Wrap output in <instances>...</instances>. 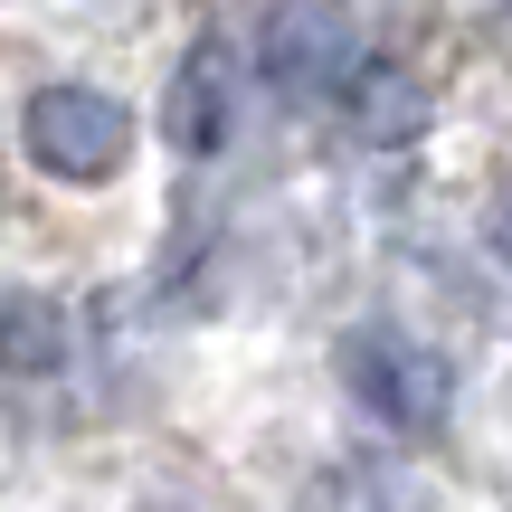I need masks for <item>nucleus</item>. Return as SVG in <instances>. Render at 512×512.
<instances>
[{"label":"nucleus","mask_w":512,"mask_h":512,"mask_svg":"<svg viewBox=\"0 0 512 512\" xmlns=\"http://www.w3.org/2000/svg\"><path fill=\"white\" fill-rule=\"evenodd\" d=\"M19 152H29V171H48L67 190H105L133 162V105L86 86V76H57L19 105Z\"/></svg>","instance_id":"f257e3e1"},{"label":"nucleus","mask_w":512,"mask_h":512,"mask_svg":"<svg viewBox=\"0 0 512 512\" xmlns=\"http://www.w3.org/2000/svg\"><path fill=\"white\" fill-rule=\"evenodd\" d=\"M361 67V19L351 0H266L256 19V76L285 105H332Z\"/></svg>","instance_id":"f03ea898"},{"label":"nucleus","mask_w":512,"mask_h":512,"mask_svg":"<svg viewBox=\"0 0 512 512\" xmlns=\"http://www.w3.org/2000/svg\"><path fill=\"white\" fill-rule=\"evenodd\" d=\"M342 389L370 408V418H389L399 437H437L446 427V361L418 351L408 332H389V323L342 332Z\"/></svg>","instance_id":"7ed1b4c3"},{"label":"nucleus","mask_w":512,"mask_h":512,"mask_svg":"<svg viewBox=\"0 0 512 512\" xmlns=\"http://www.w3.org/2000/svg\"><path fill=\"white\" fill-rule=\"evenodd\" d=\"M228 133H238V48L219 29H200L181 48V67H171V86H162V143L181 162H209Z\"/></svg>","instance_id":"20e7f679"},{"label":"nucleus","mask_w":512,"mask_h":512,"mask_svg":"<svg viewBox=\"0 0 512 512\" xmlns=\"http://www.w3.org/2000/svg\"><path fill=\"white\" fill-rule=\"evenodd\" d=\"M67 342V304L48 285H0V380H57Z\"/></svg>","instance_id":"39448f33"},{"label":"nucleus","mask_w":512,"mask_h":512,"mask_svg":"<svg viewBox=\"0 0 512 512\" xmlns=\"http://www.w3.org/2000/svg\"><path fill=\"white\" fill-rule=\"evenodd\" d=\"M332 105H351V124H361V143H408V133L427 124V95L408 86L399 67H370V57L351 67V86L332 95Z\"/></svg>","instance_id":"423d86ee"},{"label":"nucleus","mask_w":512,"mask_h":512,"mask_svg":"<svg viewBox=\"0 0 512 512\" xmlns=\"http://www.w3.org/2000/svg\"><path fill=\"white\" fill-rule=\"evenodd\" d=\"M294 512H418V494H408L389 465H342V475H323Z\"/></svg>","instance_id":"0eeeda50"},{"label":"nucleus","mask_w":512,"mask_h":512,"mask_svg":"<svg viewBox=\"0 0 512 512\" xmlns=\"http://www.w3.org/2000/svg\"><path fill=\"white\" fill-rule=\"evenodd\" d=\"M494 247L512 256V190H503V209H494Z\"/></svg>","instance_id":"6e6552de"}]
</instances>
